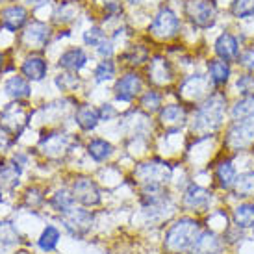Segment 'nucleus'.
I'll return each mask as SVG.
<instances>
[{"label":"nucleus","instance_id":"nucleus-1","mask_svg":"<svg viewBox=\"0 0 254 254\" xmlns=\"http://www.w3.org/2000/svg\"><path fill=\"white\" fill-rule=\"evenodd\" d=\"M226 115V97L225 93L213 91L200 104L195 106L193 119L190 121L191 134L197 137H210L223 127Z\"/></svg>","mask_w":254,"mask_h":254},{"label":"nucleus","instance_id":"nucleus-2","mask_svg":"<svg viewBox=\"0 0 254 254\" xmlns=\"http://www.w3.org/2000/svg\"><path fill=\"white\" fill-rule=\"evenodd\" d=\"M204 230V223L198 217L184 215L171 223L163 236V254H190L198 234Z\"/></svg>","mask_w":254,"mask_h":254},{"label":"nucleus","instance_id":"nucleus-3","mask_svg":"<svg viewBox=\"0 0 254 254\" xmlns=\"http://www.w3.org/2000/svg\"><path fill=\"white\" fill-rule=\"evenodd\" d=\"M134 177L141 188H167L173 180V167L162 160H150L135 167Z\"/></svg>","mask_w":254,"mask_h":254},{"label":"nucleus","instance_id":"nucleus-4","mask_svg":"<svg viewBox=\"0 0 254 254\" xmlns=\"http://www.w3.org/2000/svg\"><path fill=\"white\" fill-rule=\"evenodd\" d=\"M212 190H208V188H204V186H200L197 182H190L186 186V190L182 193V208L186 212L195 213V217L204 215V213L208 215L212 212Z\"/></svg>","mask_w":254,"mask_h":254},{"label":"nucleus","instance_id":"nucleus-5","mask_svg":"<svg viewBox=\"0 0 254 254\" xmlns=\"http://www.w3.org/2000/svg\"><path fill=\"white\" fill-rule=\"evenodd\" d=\"M212 82L206 74H191L184 80L182 84L178 85V99L182 100L184 104H200L206 97H210L213 91L212 89Z\"/></svg>","mask_w":254,"mask_h":254},{"label":"nucleus","instance_id":"nucleus-6","mask_svg":"<svg viewBox=\"0 0 254 254\" xmlns=\"http://www.w3.org/2000/svg\"><path fill=\"white\" fill-rule=\"evenodd\" d=\"M60 221H62L65 230L71 234L72 238H84L85 234L91 232L93 223H95V215H93V212L85 210L84 206L82 208L72 206L71 210L60 213Z\"/></svg>","mask_w":254,"mask_h":254},{"label":"nucleus","instance_id":"nucleus-7","mask_svg":"<svg viewBox=\"0 0 254 254\" xmlns=\"http://www.w3.org/2000/svg\"><path fill=\"white\" fill-rule=\"evenodd\" d=\"M254 145V117L253 119L238 121L228 128L225 137V147L232 152H241Z\"/></svg>","mask_w":254,"mask_h":254},{"label":"nucleus","instance_id":"nucleus-8","mask_svg":"<svg viewBox=\"0 0 254 254\" xmlns=\"http://www.w3.org/2000/svg\"><path fill=\"white\" fill-rule=\"evenodd\" d=\"M178 28H180V21H178L177 15L173 13V9L162 7V9L154 15V19H152L150 26H148V32H150V36L156 37V39L167 41V39L177 36Z\"/></svg>","mask_w":254,"mask_h":254},{"label":"nucleus","instance_id":"nucleus-9","mask_svg":"<svg viewBox=\"0 0 254 254\" xmlns=\"http://www.w3.org/2000/svg\"><path fill=\"white\" fill-rule=\"evenodd\" d=\"M186 15L197 28H210L217 17V7L213 0H188Z\"/></svg>","mask_w":254,"mask_h":254},{"label":"nucleus","instance_id":"nucleus-10","mask_svg":"<svg viewBox=\"0 0 254 254\" xmlns=\"http://www.w3.org/2000/svg\"><path fill=\"white\" fill-rule=\"evenodd\" d=\"M30 119V112L21 102H11L0 112V127L7 134H21L26 128Z\"/></svg>","mask_w":254,"mask_h":254},{"label":"nucleus","instance_id":"nucleus-11","mask_svg":"<svg viewBox=\"0 0 254 254\" xmlns=\"http://www.w3.org/2000/svg\"><path fill=\"white\" fill-rule=\"evenodd\" d=\"M71 193L74 200L84 208H93L102 202V195L97 182L91 180L89 177H78L71 186Z\"/></svg>","mask_w":254,"mask_h":254},{"label":"nucleus","instance_id":"nucleus-12","mask_svg":"<svg viewBox=\"0 0 254 254\" xmlns=\"http://www.w3.org/2000/svg\"><path fill=\"white\" fill-rule=\"evenodd\" d=\"M148 82L154 84L156 87H167L175 80V71L171 67L169 60L163 56H154L148 64Z\"/></svg>","mask_w":254,"mask_h":254},{"label":"nucleus","instance_id":"nucleus-13","mask_svg":"<svg viewBox=\"0 0 254 254\" xmlns=\"http://www.w3.org/2000/svg\"><path fill=\"white\" fill-rule=\"evenodd\" d=\"M158 121L167 132H180V128L188 125V108L184 104H167L160 110Z\"/></svg>","mask_w":254,"mask_h":254},{"label":"nucleus","instance_id":"nucleus-14","mask_svg":"<svg viewBox=\"0 0 254 254\" xmlns=\"http://www.w3.org/2000/svg\"><path fill=\"white\" fill-rule=\"evenodd\" d=\"M115 97L117 100L121 102H130V100H134L139 93L143 91V80L139 74H135V72H128L125 76H121L117 80V84H115Z\"/></svg>","mask_w":254,"mask_h":254},{"label":"nucleus","instance_id":"nucleus-15","mask_svg":"<svg viewBox=\"0 0 254 254\" xmlns=\"http://www.w3.org/2000/svg\"><path fill=\"white\" fill-rule=\"evenodd\" d=\"M225 241H223V236L212 232L204 228L202 232L198 234L197 241L195 245L191 247L190 254H219V253H225Z\"/></svg>","mask_w":254,"mask_h":254},{"label":"nucleus","instance_id":"nucleus-16","mask_svg":"<svg viewBox=\"0 0 254 254\" xmlns=\"http://www.w3.org/2000/svg\"><path fill=\"white\" fill-rule=\"evenodd\" d=\"M213 178L215 184L219 186V190L223 191H232L238 180V169L234 165L232 158H221L215 167H213Z\"/></svg>","mask_w":254,"mask_h":254},{"label":"nucleus","instance_id":"nucleus-17","mask_svg":"<svg viewBox=\"0 0 254 254\" xmlns=\"http://www.w3.org/2000/svg\"><path fill=\"white\" fill-rule=\"evenodd\" d=\"M72 147V139L67 134H52L47 135L41 141V152L47 158H52V160H58L65 156Z\"/></svg>","mask_w":254,"mask_h":254},{"label":"nucleus","instance_id":"nucleus-18","mask_svg":"<svg viewBox=\"0 0 254 254\" xmlns=\"http://www.w3.org/2000/svg\"><path fill=\"white\" fill-rule=\"evenodd\" d=\"M230 223L240 230H253L254 228V200H243L236 204L230 212Z\"/></svg>","mask_w":254,"mask_h":254},{"label":"nucleus","instance_id":"nucleus-19","mask_svg":"<svg viewBox=\"0 0 254 254\" xmlns=\"http://www.w3.org/2000/svg\"><path fill=\"white\" fill-rule=\"evenodd\" d=\"M50 30L43 22H32L28 28L22 32V45L28 49H43L49 41Z\"/></svg>","mask_w":254,"mask_h":254},{"label":"nucleus","instance_id":"nucleus-20","mask_svg":"<svg viewBox=\"0 0 254 254\" xmlns=\"http://www.w3.org/2000/svg\"><path fill=\"white\" fill-rule=\"evenodd\" d=\"M213 50H215V54H217L219 60H223V62H234V60H238L240 56V45H238V39L232 36V34H221L217 37V41L213 45Z\"/></svg>","mask_w":254,"mask_h":254},{"label":"nucleus","instance_id":"nucleus-21","mask_svg":"<svg viewBox=\"0 0 254 254\" xmlns=\"http://www.w3.org/2000/svg\"><path fill=\"white\" fill-rule=\"evenodd\" d=\"M26 17H28V13L22 6H9L6 9H2L0 24L9 32H17L26 22Z\"/></svg>","mask_w":254,"mask_h":254},{"label":"nucleus","instance_id":"nucleus-22","mask_svg":"<svg viewBox=\"0 0 254 254\" xmlns=\"http://www.w3.org/2000/svg\"><path fill=\"white\" fill-rule=\"evenodd\" d=\"M230 74H232V69H230V64L228 62H223V60H210L208 62V78L215 87H221L225 85L228 80H230Z\"/></svg>","mask_w":254,"mask_h":254},{"label":"nucleus","instance_id":"nucleus-23","mask_svg":"<svg viewBox=\"0 0 254 254\" xmlns=\"http://www.w3.org/2000/svg\"><path fill=\"white\" fill-rule=\"evenodd\" d=\"M74 121H76V125L84 132H91L97 128L100 121V113L99 110H95L93 106L89 104H82V106H78L76 113H74Z\"/></svg>","mask_w":254,"mask_h":254},{"label":"nucleus","instance_id":"nucleus-24","mask_svg":"<svg viewBox=\"0 0 254 254\" xmlns=\"http://www.w3.org/2000/svg\"><path fill=\"white\" fill-rule=\"evenodd\" d=\"M47 69H49L47 62L39 56L26 58L21 67L22 74L28 78V80H34V82H39V80H43V78L47 76Z\"/></svg>","mask_w":254,"mask_h":254},{"label":"nucleus","instance_id":"nucleus-25","mask_svg":"<svg viewBox=\"0 0 254 254\" xmlns=\"http://www.w3.org/2000/svg\"><path fill=\"white\" fill-rule=\"evenodd\" d=\"M58 64H60V67L67 69V71L76 72L87 64V56H85V52L82 49H69L67 52H64V54L60 56V62H58Z\"/></svg>","mask_w":254,"mask_h":254},{"label":"nucleus","instance_id":"nucleus-26","mask_svg":"<svg viewBox=\"0 0 254 254\" xmlns=\"http://www.w3.org/2000/svg\"><path fill=\"white\" fill-rule=\"evenodd\" d=\"M230 226H232V223H230V215H228L225 210H212V212L206 215L204 228L219 234V236H223Z\"/></svg>","mask_w":254,"mask_h":254},{"label":"nucleus","instance_id":"nucleus-27","mask_svg":"<svg viewBox=\"0 0 254 254\" xmlns=\"http://www.w3.org/2000/svg\"><path fill=\"white\" fill-rule=\"evenodd\" d=\"M232 195L238 198H254V171H247L243 175H238Z\"/></svg>","mask_w":254,"mask_h":254},{"label":"nucleus","instance_id":"nucleus-28","mask_svg":"<svg viewBox=\"0 0 254 254\" xmlns=\"http://www.w3.org/2000/svg\"><path fill=\"white\" fill-rule=\"evenodd\" d=\"M87 154L91 156L95 162H106L113 154V145L102 137H95L87 143Z\"/></svg>","mask_w":254,"mask_h":254},{"label":"nucleus","instance_id":"nucleus-29","mask_svg":"<svg viewBox=\"0 0 254 254\" xmlns=\"http://www.w3.org/2000/svg\"><path fill=\"white\" fill-rule=\"evenodd\" d=\"M4 89H6V93L9 97H13L17 100L26 99V97H30V93H32L28 80H24L22 76H11L6 82Z\"/></svg>","mask_w":254,"mask_h":254},{"label":"nucleus","instance_id":"nucleus-30","mask_svg":"<svg viewBox=\"0 0 254 254\" xmlns=\"http://www.w3.org/2000/svg\"><path fill=\"white\" fill-rule=\"evenodd\" d=\"M230 117H232L236 123H238V121L253 119L254 117V95L253 97H243V99L238 100V102L230 108Z\"/></svg>","mask_w":254,"mask_h":254},{"label":"nucleus","instance_id":"nucleus-31","mask_svg":"<svg viewBox=\"0 0 254 254\" xmlns=\"http://www.w3.org/2000/svg\"><path fill=\"white\" fill-rule=\"evenodd\" d=\"M50 208L58 213H64L67 210H71L72 206H76V200L72 197V193L69 190H58L49 200Z\"/></svg>","mask_w":254,"mask_h":254},{"label":"nucleus","instance_id":"nucleus-32","mask_svg":"<svg viewBox=\"0 0 254 254\" xmlns=\"http://www.w3.org/2000/svg\"><path fill=\"white\" fill-rule=\"evenodd\" d=\"M58 241H60V230H58L56 226H45V230L41 232L39 236V240H37V245L41 251L45 253H52L54 249L58 247Z\"/></svg>","mask_w":254,"mask_h":254},{"label":"nucleus","instance_id":"nucleus-33","mask_svg":"<svg viewBox=\"0 0 254 254\" xmlns=\"http://www.w3.org/2000/svg\"><path fill=\"white\" fill-rule=\"evenodd\" d=\"M21 167L17 163H0V184H4L7 188H13L19 184L21 177Z\"/></svg>","mask_w":254,"mask_h":254},{"label":"nucleus","instance_id":"nucleus-34","mask_svg":"<svg viewBox=\"0 0 254 254\" xmlns=\"http://www.w3.org/2000/svg\"><path fill=\"white\" fill-rule=\"evenodd\" d=\"M21 241V234L11 221L0 219V245H15Z\"/></svg>","mask_w":254,"mask_h":254},{"label":"nucleus","instance_id":"nucleus-35","mask_svg":"<svg viewBox=\"0 0 254 254\" xmlns=\"http://www.w3.org/2000/svg\"><path fill=\"white\" fill-rule=\"evenodd\" d=\"M139 106H141L143 112L147 113H154L158 110H162V95L158 91H145L141 95Z\"/></svg>","mask_w":254,"mask_h":254},{"label":"nucleus","instance_id":"nucleus-36","mask_svg":"<svg viewBox=\"0 0 254 254\" xmlns=\"http://www.w3.org/2000/svg\"><path fill=\"white\" fill-rule=\"evenodd\" d=\"M232 15L238 19H249L254 15V0H234L232 6Z\"/></svg>","mask_w":254,"mask_h":254},{"label":"nucleus","instance_id":"nucleus-37","mask_svg":"<svg viewBox=\"0 0 254 254\" xmlns=\"http://www.w3.org/2000/svg\"><path fill=\"white\" fill-rule=\"evenodd\" d=\"M236 89L238 93L243 97H253L254 95V74L253 72H247V74H241L236 80Z\"/></svg>","mask_w":254,"mask_h":254},{"label":"nucleus","instance_id":"nucleus-38","mask_svg":"<svg viewBox=\"0 0 254 254\" xmlns=\"http://www.w3.org/2000/svg\"><path fill=\"white\" fill-rule=\"evenodd\" d=\"M113 76H115V64H113L112 60H104V62H100L99 67L95 69V80H97L99 84L112 80Z\"/></svg>","mask_w":254,"mask_h":254},{"label":"nucleus","instance_id":"nucleus-39","mask_svg":"<svg viewBox=\"0 0 254 254\" xmlns=\"http://www.w3.org/2000/svg\"><path fill=\"white\" fill-rule=\"evenodd\" d=\"M78 84V76L72 72H62L56 76V85L60 87V91H74Z\"/></svg>","mask_w":254,"mask_h":254},{"label":"nucleus","instance_id":"nucleus-40","mask_svg":"<svg viewBox=\"0 0 254 254\" xmlns=\"http://www.w3.org/2000/svg\"><path fill=\"white\" fill-rule=\"evenodd\" d=\"M147 58H148V52L143 49V47H132V49L123 56V60H125L128 65H139V64H143V62H147Z\"/></svg>","mask_w":254,"mask_h":254},{"label":"nucleus","instance_id":"nucleus-41","mask_svg":"<svg viewBox=\"0 0 254 254\" xmlns=\"http://www.w3.org/2000/svg\"><path fill=\"white\" fill-rule=\"evenodd\" d=\"M238 64H240L243 69H247L249 72H253L254 71V49H245L243 52H240Z\"/></svg>","mask_w":254,"mask_h":254},{"label":"nucleus","instance_id":"nucleus-42","mask_svg":"<svg viewBox=\"0 0 254 254\" xmlns=\"http://www.w3.org/2000/svg\"><path fill=\"white\" fill-rule=\"evenodd\" d=\"M24 200H26V206H30V208H37L39 204H43L45 197H43V193L39 188H30V190L26 191Z\"/></svg>","mask_w":254,"mask_h":254},{"label":"nucleus","instance_id":"nucleus-43","mask_svg":"<svg viewBox=\"0 0 254 254\" xmlns=\"http://www.w3.org/2000/svg\"><path fill=\"white\" fill-rule=\"evenodd\" d=\"M84 41L85 45H91V47H99L100 43L104 41V36L99 28H89L84 34Z\"/></svg>","mask_w":254,"mask_h":254},{"label":"nucleus","instance_id":"nucleus-44","mask_svg":"<svg viewBox=\"0 0 254 254\" xmlns=\"http://www.w3.org/2000/svg\"><path fill=\"white\" fill-rule=\"evenodd\" d=\"M9 145H11V139H9V134H7L4 128L0 127V152H4V150H7L9 148Z\"/></svg>","mask_w":254,"mask_h":254},{"label":"nucleus","instance_id":"nucleus-45","mask_svg":"<svg viewBox=\"0 0 254 254\" xmlns=\"http://www.w3.org/2000/svg\"><path fill=\"white\" fill-rule=\"evenodd\" d=\"M112 52H113V47H112V43L110 41H102L99 45V54L104 58V60L112 56Z\"/></svg>","mask_w":254,"mask_h":254},{"label":"nucleus","instance_id":"nucleus-46","mask_svg":"<svg viewBox=\"0 0 254 254\" xmlns=\"http://www.w3.org/2000/svg\"><path fill=\"white\" fill-rule=\"evenodd\" d=\"M100 121L102 119H106V121H110L113 117V115H115V110H113L112 106H110V104H104V108H102V110H100Z\"/></svg>","mask_w":254,"mask_h":254},{"label":"nucleus","instance_id":"nucleus-47","mask_svg":"<svg viewBox=\"0 0 254 254\" xmlns=\"http://www.w3.org/2000/svg\"><path fill=\"white\" fill-rule=\"evenodd\" d=\"M30 2H34V4H45L47 0H30Z\"/></svg>","mask_w":254,"mask_h":254},{"label":"nucleus","instance_id":"nucleus-48","mask_svg":"<svg viewBox=\"0 0 254 254\" xmlns=\"http://www.w3.org/2000/svg\"><path fill=\"white\" fill-rule=\"evenodd\" d=\"M2 67H4V56L0 54V71H2Z\"/></svg>","mask_w":254,"mask_h":254},{"label":"nucleus","instance_id":"nucleus-49","mask_svg":"<svg viewBox=\"0 0 254 254\" xmlns=\"http://www.w3.org/2000/svg\"><path fill=\"white\" fill-rule=\"evenodd\" d=\"M15 254H30V253H28V251H17Z\"/></svg>","mask_w":254,"mask_h":254},{"label":"nucleus","instance_id":"nucleus-50","mask_svg":"<svg viewBox=\"0 0 254 254\" xmlns=\"http://www.w3.org/2000/svg\"><path fill=\"white\" fill-rule=\"evenodd\" d=\"M128 2H132V4H137V2H139V0H128Z\"/></svg>","mask_w":254,"mask_h":254},{"label":"nucleus","instance_id":"nucleus-51","mask_svg":"<svg viewBox=\"0 0 254 254\" xmlns=\"http://www.w3.org/2000/svg\"><path fill=\"white\" fill-rule=\"evenodd\" d=\"M251 232H253V236H251V240L254 241V228H253V230H251Z\"/></svg>","mask_w":254,"mask_h":254},{"label":"nucleus","instance_id":"nucleus-52","mask_svg":"<svg viewBox=\"0 0 254 254\" xmlns=\"http://www.w3.org/2000/svg\"><path fill=\"white\" fill-rule=\"evenodd\" d=\"M0 200H2V188H0Z\"/></svg>","mask_w":254,"mask_h":254},{"label":"nucleus","instance_id":"nucleus-53","mask_svg":"<svg viewBox=\"0 0 254 254\" xmlns=\"http://www.w3.org/2000/svg\"><path fill=\"white\" fill-rule=\"evenodd\" d=\"M251 150H253V154H254V145H253V148H251Z\"/></svg>","mask_w":254,"mask_h":254},{"label":"nucleus","instance_id":"nucleus-54","mask_svg":"<svg viewBox=\"0 0 254 254\" xmlns=\"http://www.w3.org/2000/svg\"><path fill=\"white\" fill-rule=\"evenodd\" d=\"M219 254H226V253H219Z\"/></svg>","mask_w":254,"mask_h":254}]
</instances>
